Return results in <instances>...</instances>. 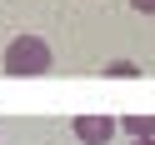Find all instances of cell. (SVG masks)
I'll return each mask as SVG.
<instances>
[{
  "label": "cell",
  "mask_w": 155,
  "mask_h": 145,
  "mask_svg": "<svg viewBox=\"0 0 155 145\" xmlns=\"http://www.w3.org/2000/svg\"><path fill=\"white\" fill-rule=\"evenodd\" d=\"M0 65H5V75H15V80H35V75H50L55 55H50V45H45L40 35H15V40L5 45V55H0Z\"/></svg>",
  "instance_id": "1"
},
{
  "label": "cell",
  "mask_w": 155,
  "mask_h": 145,
  "mask_svg": "<svg viewBox=\"0 0 155 145\" xmlns=\"http://www.w3.org/2000/svg\"><path fill=\"white\" fill-rule=\"evenodd\" d=\"M70 130H75V140H80V145H105L115 130H120V120H115V115H75Z\"/></svg>",
  "instance_id": "2"
},
{
  "label": "cell",
  "mask_w": 155,
  "mask_h": 145,
  "mask_svg": "<svg viewBox=\"0 0 155 145\" xmlns=\"http://www.w3.org/2000/svg\"><path fill=\"white\" fill-rule=\"evenodd\" d=\"M120 130L130 140H155V115H120Z\"/></svg>",
  "instance_id": "3"
},
{
  "label": "cell",
  "mask_w": 155,
  "mask_h": 145,
  "mask_svg": "<svg viewBox=\"0 0 155 145\" xmlns=\"http://www.w3.org/2000/svg\"><path fill=\"white\" fill-rule=\"evenodd\" d=\"M100 75H115V80H130V75H140V65H135V60H105V65H100Z\"/></svg>",
  "instance_id": "4"
},
{
  "label": "cell",
  "mask_w": 155,
  "mask_h": 145,
  "mask_svg": "<svg viewBox=\"0 0 155 145\" xmlns=\"http://www.w3.org/2000/svg\"><path fill=\"white\" fill-rule=\"evenodd\" d=\"M130 10H140V15H155V0H130Z\"/></svg>",
  "instance_id": "5"
},
{
  "label": "cell",
  "mask_w": 155,
  "mask_h": 145,
  "mask_svg": "<svg viewBox=\"0 0 155 145\" xmlns=\"http://www.w3.org/2000/svg\"><path fill=\"white\" fill-rule=\"evenodd\" d=\"M135 145H155V140H135Z\"/></svg>",
  "instance_id": "6"
}]
</instances>
